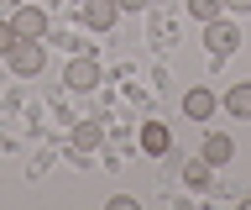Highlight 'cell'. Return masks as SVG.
<instances>
[{
    "label": "cell",
    "mask_w": 251,
    "mask_h": 210,
    "mask_svg": "<svg viewBox=\"0 0 251 210\" xmlns=\"http://www.w3.org/2000/svg\"><path fill=\"white\" fill-rule=\"evenodd\" d=\"M5 63H11V74H21V79H31V74H42L47 63V48L37 42V37H21L11 53H5Z\"/></svg>",
    "instance_id": "obj_1"
},
{
    "label": "cell",
    "mask_w": 251,
    "mask_h": 210,
    "mask_svg": "<svg viewBox=\"0 0 251 210\" xmlns=\"http://www.w3.org/2000/svg\"><path fill=\"white\" fill-rule=\"evenodd\" d=\"M204 48H209V58H230L241 48V32L230 21H204Z\"/></svg>",
    "instance_id": "obj_2"
},
{
    "label": "cell",
    "mask_w": 251,
    "mask_h": 210,
    "mask_svg": "<svg viewBox=\"0 0 251 210\" xmlns=\"http://www.w3.org/2000/svg\"><path fill=\"white\" fill-rule=\"evenodd\" d=\"M78 16H84L89 32H110L115 16H121V5H115V0H78Z\"/></svg>",
    "instance_id": "obj_3"
},
{
    "label": "cell",
    "mask_w": 251,
    "mask_h": 210,
    "mask_svg": "<svg viewBox=\"0 0 251 210\" xmlns=\"http://www.w3.org/2000/svg\"><path fill=\"white\" fill-rule=\"evenodd\" d=\"M199 152H204V163H209V168H225V163L235 158V142L225 137V131H204V147H199Z\"/></svg>",
    "instance_id": "obj_4"
},
{
    "label": "cell",
    "mask_w": 251,
    "mask_h": 210,
    "mask_svg": "<svg viewBox=\"0 0 251 210\" xmlns=\"http://www.w3.org/2000/svg\"><path fill=\"white\" fill-rule=\"evenodd\" d=\"M215 105H220L215 90H204V84H194V90L183 95V116H188V121H209V116H215Z\"/></svg>",
    "instance_id": "obj_5"
},
{
    "label": "cell",
    "mask_w": 251,
    "mask_h": 210,
    "mask_svg": "<svg viewBox=\"0 0 251 210\" xmlns=\"http://www.w3.org/2000/svg\"><path fill=\"white\" fill-rule=\"evenodd\" d=\"M11 27L21 37H37V42H42V37H47V11H42V5H21V11L11 16Z\"/></svg>",
    "instance_id": "obj_6"
},
{
    "label": "cell",
    "mask_w": 251,
    "mask_h": 210,
    "mask_svg": "<svg viewBox=\"0 0 251 210\" xmlns=\"http://www.w3.org/2000/svg\"><path fill=\"white\" fill-rule=\"evenodd\" d=\"M100 84V63L94 58H74L68 63V90H94Z\"/></svg>",
    "instance_id": "obj_7"
},
{
    "label": "cell",
    "mask_w": 251,
    "mask_h": 210,
    "mask_svg": "<svg viewBox=\"0 0 251 210\" xmlns=\"http://www.w3.org/2000/svg\"><path fill=\"white\" fill-rule=\"evenodd\" d=\"M168 147H173L168 126H157V121H147V126H141V152H152V158H162Z\"/></svg>",
    "instance_id": "obj_8"
},
{
    "label": "cell",
    "mask_w": 251,
    "mask_h": 210,
    "mask_svg": "<svg viewBox=\"0 0 251 210\" xmlns=\"http://www.w3.org/2000/svg\"><path fill=\"white\" fill-rule=\"evenodd\" d=\"M225 105H230V116H241V121H246V116H251V79L235 84L230 95H225Z\"/></svg>",
    "instance_id": "obj_9"
},
{
    "label": "cell",
    "mask_w": 251,
    "mask_h": 210,
    "mask_svg": "<svg viewBox=\"0 0 251 210\" xmlns=\"http://www.w3.org/2000/svg\"><path fill=\"white\" fill-rule=\"evenodd\" d=\"M220 11H225V0H188V16L199 21H220Z\"/></svg>",
    "instance_id": "obj_10"
},
{
    "label": "cell",
    "mask_w": 251,
    "mask_h": 210,
    "mask_svg": "<svg viewBox=\"0 0 251 210\" xmlns=\"http://www.w3.org/2000/svg\"><path fill=\"white\" fill-rule=\"evenodd\" d=\"M183 179L194 184V189H204V184H209V163H204V152H199L194 163H183Z\"/></svg>",
    "instance_id": "obj_11"
},
{
    "label": "cell",
    "mask_w": 251,
    "mask_h": 210,
    "mask_svg": "<svg viewBox=\"0 0 251 210\" xmlns=\"http://www.w3.org/2000/svg\"><path fill=\"white\" fill-rule=\"evenodd\" d=\"M74 147L94 152V147H100V126H78V131H74Z\"/></svg>",
    "instance_id": "obj_12"
},
{
    "label": "cell",
    "mask_w": 251,
    "mask_h": 210,
    "mask_svg": "<svg viewBox=\"0 0 251 210\" xmlns=\"http://www.w3.org/2000/svg\"><path fill=\"white\" fill-rule=\"evenodd\" d=\"M16 42H21V32H16L11 21H0V53H11V48H16Z\"/></svg>",
    "instance_id": "obj_13"
},
{
    "label": "cell",
    "mask_w": 251,
    "mask_h": 210,
    "mask_svg": "<svg viewBox=\"0 0 251 210\" xmlns=\"http://www.w3.org/2000/svg\"><path fill=\"white\" fill-rule=\"evenodd\" d=\"M115 5H121V11H141V5H147V0H115Z\"/></svg>",
    "instance_id": "obj_14"
},
{
    "label": "cell",
    "mask_w": 251,
    "mask_h": 210,
    "mask_svg": "<svg viewBox=\"0 0 251 210\" xmlns=\"http://www.w3.org/2000/svg\"><path fill=\"white\" fill-rule=\"evenodd\" d=\"M225 5H230V11H251V0H225Z\"/></svg>",
    "instance_id": "obj_15"
}]
</instances>
